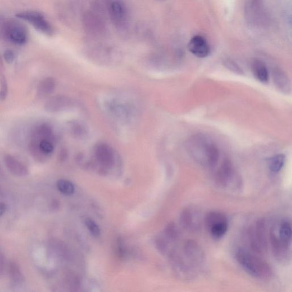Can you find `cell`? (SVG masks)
Masks as SVG:
<instances>
[{
	"label": "cell",
	"mask_w": 292,
	"mask_h": 292,
	"mask_svg": "<svg viewBox=\"0 0 292 292\" xmlns=\"http://www.w3.org/2000/svg\"><path fill=\"white\" fill-rule=\"evenodd\" d=\"M189 154L203 167L212 168L217 164L220 153L215 143L203 134L192 136L187 144Z\"/></svg>",
	"instance_id": "obj_1"
},
{
	"label": "cell",
	"mask_w": 292,
	"mask_h": 292,
	"mask_svg": "<svg viewBox=\"0 0 292 292\" xmlns=\"http://www.w3.org/2000/svg\"><path fill=\"white\" fill-rule=\"evenodd\" d=\"M235 259L242 269L255 278L267 280L273 276L269 262L255 253L240 248L235 253Z\"/></svg>",
	"instance_id": "obj_2"
},
{
	"label": "cell",
	"mask_w": 292,
	"mask_h": 292,
	"mask_svg": "<svg viewBox=\"0 0 292 292\" xmlns=\"http://www.w3.org/2000/svg\"><path fill=\"white\" fill-rule=\"evenodd\" d=\"M103 108L116 118L126 119L134 114L137 107L135 102L127 96L111 94L103 101Z\"/></svg>",
	"instance_id": "obj_3"
},
{
	"label": "cell",
	"mask_w": 292,
	"mask_h": 292,
	"mask_svg": "<svg viewBox=\"0 0 292 292\" xmlns=\"http://www.w3.org/2000/svg\"><path fill=\"white\" fill-rule=\"evenodd\" d=\"M219 186L231 189H237L241 185V180L230 160H225L218 168L215 175Z\"/></svg>",
	"instance_id": "obj_4"
},
{
	"label": "cell",
	"mask_w": 292,
	"mask_h": 292,
	"mask_svg": "<svg viewBox=\"0 0 292 292\" xmlns=\"http://www.w3.org/2000/svg\"><path fill=\"white\" fill-rule=\"evenodd\" d=\"M245 11L247 21L252 27L262 28L269 22V13L261 2H247Z\"/></svg>",
	"instance_id": "obj_5"
},
{
	"label": "cell",
	"mask_w": 292,
	"mask_h": 292,
	"mask_svg": "<svg viewBox=\"0 0 292 292\" xmlns=\"http://www.w3.org/2000/svg\"><path fill=\"white\" fill-rule=\"evenodd\" d=\"M28 30L17 19H7L5 26L4 38L16 45H23L27 42Z\"/></svg>",
	"instance_id": "obj_6"
},
{
	"label": "cell",
	"mask_w": 292,
	"mask_h": 292,
	"mask_svg": "<svg viewBox=\"0 0 292 292\" xmlns=\"http://www.w3.org/2000/svg\"><path fill=\"white\" fill-rule=\"evenodd\" d=\"M48 252L53 259L62 264H73L77 261L76 255L64 242L53 239L48 243Z\"/></svg>",
	"instance_id": "obj_7"
},
{
	"label": "cell",
	"mask_w": 292,
	"mask_h": 292,
	"mask_svg": "<svg viewBox=\"0 0 292 292\" xmlns=\"http://www.w3.org/2000/svg\"><path fill=\"white\" fill-rule=\"evenodd\" d=\"M205 223L211 236L216 239L225 236L228 231L227 218L225 214L222 212H209L206 216Z\"/></svg>",
	"instance_id": "obj_8"
},
{
	"label": "cell",
	"mask_w": 292,
	"mask_h": 292,
	"mask_svg": "<svg viewBox=\"0 0 292 292\" xmlns=\"http://www.w3.org/2000/svg\"><path fill=\"white\" fill-rule=\"evenodd\" d=\"M16 16L31 24L37 31L46 35L51 36L54 32L51 23L40 12L35 11H22L17 13Z\"/></svg>",
	"instance_id": "obj_9"
},
{
	"label": "cell",
	"mask_w": 292,
	"mask_h": 292,
	"mask_svg": "<svg viewBox=\"0 0 292 292\" xmlns=\"http://www.w3.org/2000/svg\"><path fill=\"white\" fill-rule=\"evenodd\" d=\"M249 241L252 252L255 254L263 255L267 251L266 228L263 222H258L250 231Z\"/></svg>",
	"instance_id": "obj_10"
},
{
	"label": "cell",
	"mask_w": 292,
	"mask_h": 292,
	"mask_svg": "<svg viewBox=\"0 0 292 292\" xmlns=\"http://www.w3.org/2000/svg\"><path fill=\"white\" fill-rule=\"evenodd\" d=\"M183 254L189 264L194 270L200 269L205 261V254L199 243L193 240H188L184 242Z\"/></svg>",
	"instance_id": "obj_11"
},
{
	"label": "cell",
	"mask_w": 292,
	"mask_h": 292,
	"mask_svg": "<svg viewBox=\"0 0 292 292\" xmlns=\"http://www.w3.org/2000/svg\"><path fill=\"white\" fill-rule=\"evenodd\" d=\"M109 12L112 21L116 27H124L127 22L128 12L123 2H111L109 6Z\"/></svg>",
	"instance_id": "obj_12"
},
{
	"label": "cell",
	"mask_w": 292,
	"mask_h": 292,
	"mask_svg": "<svg viewBox=\"0 0 292 292\" xmlns=\"http://www.w3.org/2000/svg\"><path fill=\"white\" fill-rule=\"evenodd\" d=\"M270 240L272 253L275 259L282 263L288 262L290 258V246L284 244L274 232L271 233Z\"/></svg>",
	"instance_id": "obj_13"
},
{
	"label": "cell",
	"mask_w": 292,
	"mask_h": 292,
	"mask_svg": "<svg viewBox=\"0 0 292 292\" xmlns=\"http://www.w3.org/2000/svg\"><path fill=\"white\" fill-rule=\"evenodd\" d=\"M189 52L199 58H204L210 55L211 48L205 38L201 35L194 36L188 45Z\"/></svg>",
	"instance_id": "obj_14"
},
{
	"label": "cell",
	"mask_w": 292,
	"mask_h": 292,
	"mask_svg": "<svg viewBox=\"0 0 292 292\" xmlns=\"http://www.w3.org/2000/svg\"><path fill=\"white\" fill-rule=\"evenodd\" d=\"M181 223L182 226L189 231L196 232L201 226L200 216L193 209H186L182 212Z\"/></svg>",
	"instance_id": "obj_15"
},
{
	"label": "cell",
	"mask_w": 292,
	"mask_h": 292,
	"mask_svg": "<svg viewBox=\"0 0 292 292\" xmlns=\"http://www.w3.org/2000/svg\"><path fill=\"white\" fill-rule=\"evenodd\" d=\"M272 75L277 88L285 94H289L291 90L290 81L286 73L279 67H274Z\"/></svg>",
	"instance_id": "obj_16"
},
{
	"label": "cell",
	"mask_w": 292,
	"mask_h": 292,
	"mask_svg": "<svg viewBox=\"0 0 292 292\" xmlns=\"http://www.w3.org/2000/svg\"><path fill=\"white\" fill-rule=\"evenodd\" d=\"M71 105V101L67 97L56 95L48 99L45 105V110L51 113L64 110Z\"/></svg>",
	"instance_id": "obj_17"
},
{
	"label": "cell",
	"mask_w": 292,
	"mask_h": 292,
	"mask_svg": "<svg viewBox=\"0 0 292 292\" xmlns=\"http://www.w3.org/2000/svg\"><path fill=\"white\" fill-rule=\"evenodd\" d=\"M4 162L9 171L18 177H26L29 174V169L25 164L19 162L11 155L4 157Z\"/></svg>",
	"instance_id": "obj_18"
},
{
	"label": "cell",
	"mask_w": 292,
	"mask_h": 292,
	"mask_svg": "<svg viewBox=\"0 0 292 292\" xmlns=\"http://www.w3.org/2000/svg\"><path fill=\"white\" fill-rule=\"evenodd\" d=\"M251 70L255 79L262 84H266L270 80V72L265 63L259 60H252L251 62Z\"/></svg>",
	"instance_id": "obj_19"
},
{
	"label": "cell",
	"mask_w": 292,
	"mask_h": 292,
	"mask_svg": "<svg viewBox=\"0 0 292 292\" xmlns=\"http://www.w3.org/2000/svg\"><path fill=\"white\" fill-rule=\"evenodd\" d=\"M95 155L98 161L106 167H111L114 163V156L108 145L101 144L97 145Z\"/></svg>",
	"instance_id": "obj_20"
},
{
	"label": "cell",
	"mask_w": 292,
	"mask_h": 292,
	"mask_svg": "<svg viewBox=\"0 0 292 292\" xmlns=\"http://www.w3.org/2000/svg\"><path fill=\"white\" fill-rule=\"evenodd\" d=\"M7 271L10 281L14 287L22 286L24 283V277L19 265L15 261H10L7 265Z\"/></svg>",
	"instance_id": "obj_21"
},
{
	"label": "cell",
	"mask_w": 292,
	"mask_h": 292,
	"mask_svg": "<svg viewBox=\"0 0 292 292\" xmlns=\"http://www.w3.org/2000/svg\"><path fill=\"white\" fill-rule=\"evenodd\" d=\"M55 87V80L51 77L45 78L40 82L38 86V95L40 96L50 95L54 91Z\"/></svg>",
	"instance_id": "obj_22"
},
{
	"label": "cell",
	"mask_w": 292,
	"mask_h": 292,
	"mask_svg": "<svg viewBox=\"0 0 292 292\" xmlns=\"http://www.w3.org/2000/svg\"><path fill=\"white\" fill-rule=\"evenodd\" d=\"M279 239L286 246L290 247L291 240V224L288 221H282L279 230Z\"/></svg>",
	"instance_id": "obj_23"
},
{
	"label": "cell",
	"mask_w": 292,
	"mask_h": 292,
	"mask_svg": "<svg viewBox=\"0 0 292 292\" xmlns=\"http://www.w3.org/2000/svg\"><path fill=\"white\" fill-rule=\"evenodd\" d=\"M286 157L284 154H277L269 159V166L272 172L279 173L283 168Z\"/></svg>",
	"instance_id": "obj_24"
},
{
	"label": "cell",
	"mask_w": 292,
	"mask_h": 292,
	"mask_svg": "<svg viewBox=\"0 0 292 292\" xmlns=\"http://www.w3.org/2000/svg\"><path fill=\"white\" fill-rule=\"evenodd\" d=\"M80 292H104L99 281L94 279L82 281Z\"/></svg>",
	"instance_id": "obj_25"
},
{
	"label": "cell",
	"mask_w": 292,
	"mask_h": 292,
	"mask_svg": "<svg viewBox=\"0 0 292 292\" xmlns=\"http://www.w3.org/2000/svg\"><path fill=\"white\" fill-rule=\"evenodd\" d=\"M57 187L62 193L70 196L74 193L75 188L72 183L67 180L62 179L57 182Z\"/></svg>",
	"instance_id": "obj_26"
},
{
	"label": "cell",
	"mask_w": 292,
	"mask_h": 292,
	"mask_svg": "<svg viewBox=\"0 0 292 292\" xmlns=\"http://www.w3.org/2000/svg\"><path fill=\"white\" fill-rule=\"evenodd\" d=\"M164 236L172 242H176L180 237L178 228L174 223L168 224L164 230Z\"/></svg>",
	"instance_id": "obj_27"
},
{
	"label": "cell",
	"mask_w": 292,
	"mask_h": 292,
	"mask_svg": "<svg viewBox=\"0 0 292 292\" xmlns=\"http://www.w3.org/2000/svg\"><path fill=\"white\" fill-rule=\"evenodd\" d=\"M116 254L123 260L130 256V251L123 238H119L116 241Z\"/></svg>",
	"instance_id": "obj_28"
},
{
	"label": "cell",
	"mask_w": 292,
	"mask_h": 292,
	"mask_svg": "<svg viewBox=\"0 0 292 292\" xmlns=\"http://www.w3.org/2000/svg\"><path fill=\"white\" fill-rule=\"evenodd\" d=\"M85 224L87 230H89L92 236L99 237L101 236V229L94 221L90 218L87 217L85 218Z\"/></svg>",
	"instance_id": "obj_29"
},
{
	"label": "cell",
	"mask_w": 292,
	"mask_h": 292,
	"mask_svg": "<svg viewBox=\"0 0 292 292\" xmlns=\"http://www.w3.org/2000/svg\"><path fill=\"white\" fill-rule=\"evenodd\" d=\"M223 64L227 69L236 73V74L241 75L244 74L242 68L238 65L236 61L231 59V58H226V59L224 60Z\"/></svg>",
	"instance_id": "obj_30"
},
{
	"label": "cell",
	"mask_w": 292,
	"mask_h": 292,
	"mask_svg": "<svg viewBox=\"0 0 292 292\" xmlns=\"http://www.w3.org/2000/svg\"><path fill=\"white\" fill-rule=\"evenodd\" d=\"M8 92V86L6 79L2 76L1 80V91H0V99L4 100L6 99Z\"/></svg>",
	"instance_id": "obj_31"
},
{
	"label": "cell",
	"mask_w": 292,
	"mask_h": 292,
	"mask_svg": "<svg viewBox=\"0 0 292 292\" xmlns=\"http://www.w3.org/2000/svg\"><path fill=\"white\" fill-rule=\"evenodd\" d=\"M7 267L6 258H5L3 253L0 251V277H2L6 272Z\"/></svg>",
	"instance_id": "obj_32"
},
{
	"label": "cell",
	"mask_w": 292,
	"mask_h": 292,
	"mask_svg": "<svg viewBox=\"0 0 292 292\" xmlns=\"http://www.w3.org/2000/svg\"><path fill=\"white\" fill-rule=\"evenodd\" d=\"M4 57L5 60H6L8 64H12L14 60H15V53L12 50H7L4 53Z\"/></svg>",
	"instance_id": "obj_33"
},
{
	"label": "cell",
	"mask_w": 292,
	"mask_h": 292,
	"mask_svg": "<svg viewBox=\"0 0 292 292\" xmlns=\"http://www.w3.org/2000/svg\"><path fill=\"white\" fill-rule=\"evenodd\" d=\"M7 19L3 14H0V39L4 38L5 26Z\"/></svg>",
	"instance_id": "obj_34"
},
{
	"label": "cell",
	"mask_w": 292,
	"mask_h": 292,
	"mask_svg": "<svg viewBox=\"0 0 292 292\" xmlns=\"http://www.w3.org/2000/svg\"><path fill=\"white\" fill-rule=\"evenodd\" d=\"M7 210V206L6 203L0 202V217L2 216Z\"/></svg>",
	"instance_id": "obj_35"
}]
</instances>
